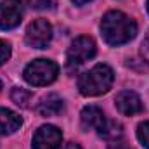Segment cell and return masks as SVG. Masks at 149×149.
I'll use <instances>...</instances> for the list:
<instances>
[{
	"label": "cell",
	"mask_w": 149,
	"mask_h": 149,
	"mask_svg": "<svg viewBox=\"0 0 149 149\" xmlns=\"http://www.w3.org/2000/svg\"><path fill=\"white\" fill-rule=\"evenodd\" d=\"M101 33L108 45L118 47L137 35V24L132 17L120 10H109L101 23Z\"/></svg>",
	"instance_id": "cell-1"
},
{
	"label": "cell",
	"mask_w": 149,
	"mask_h": 149,
	"mask_svg": "<svg viewBox=\"0 0 149 149\" xmlns=\"http://www.w3.org/2000/svg\"><path fill=\"white\" fill-rule=\"evenodd\" d=\"M10 99H12V102H16L19 108H28V106H30V101H31V92H28L26 88L16 87V88H12V92H10Z\"/></svg>",
	"instance_id": "cell-13"
},
{
	"label": "cell",
	"mask_w": 149,
	"mask_h": 149,
	"mask_svg": "<svg viewBox=\"0 0 149 149\" xmlns=\"http://www.w3.org/2000/svg\"><path fill=\"white\" fill-rule=\"evenodd\" d=\"M64 149H81V146H80V144H76V142H68Z\"/></svg>",
	"instance_id": "cell-18"
},
{
	"label": "cell",
	"mask_w": 149,
	"mask_h": 149,
	"mask_svg": "<svg viewBox=\"0 0 149 149\" xmlns=\"http://www.w3.org/2000/svg\"><path fill=\"white\" fill-rule=\"evenodd\" d=\"M26 3L31 9H38V10H45V9H54L57 5V0H26Z\"/></svg>",
	"instance_id": "cell-15"
},
{
	"label": "cell",
	"mask_w": 149,
	"mask_h": 149,
	"mask_svg": "<svg viewBox=\"0 0 149 149\" xmlns=\"http://www.w3.org/2000/svg\"><path fill=\"white\" fill-rule=\"evenodd\" d=\"M148 12H149V0H148Z\"/></svg>",
	"instance_id": "cell-21"
},
{
	"label": "cell",
	"mask_w": 149,
	"mask_h": 149,
	"mask_svg": "<svg viewBox=\"0 0 149 149\" xmlns=\"http://www.w3.org/2000/svg\"><path fill=\"white\" fill-rule=\"evenodd\" d=\"M137 139L144 148L149 149V121H144L137 127Z\"/></svg>",
	"instance_id": "cell-14"
},
{
	"label": "cell",
	"mask_w": 149,
	"mask_h": 149,
	"mask_svg": "<svg viewBox=\"0 0 149 149\" xmlns=\"http://www.w3.org/2000/svg\"><path fill=\"white\" fill-rule=\"evenodd\" d=\"M142 56H144L146 61H149V33L146 35L144 42H142Z\"/></svg>",
	"instance_id": "cell-17"
},
{
	"label": "cell",
	"mask_w": 149,
	"mask_h": 149,
	"mask_svg": "<svg viewBox=\"0 0 149 149\" xmlns=\"http://www.w3.org/2000/svg\"><path fill=\"white\" fill-rule=\"evenodd\" d=\"M37 111L42 116H57L63 111V99L57 94H49L42 99V102H38Z\"/></svg>",
	"instance_id": "cell-11"
},
{
	"label": "cell",
	"mask_w": 149,
	"mask_h": 149,
	"mask_svg": "<svg viewBox=\"0 0 149 149\" xmlns=\"http://www.w3.org/2000/svg\"><path fill=\"white\" fill-rule=\"evenodd\" d=\"M80 121H81V127L85 130H99L101 125L106 121V118H104V113H102L101 108H97V106H87V108L81 109Z\"/></svg>",
	"instance_id": "cell-9"
},
{
	"label": "cell",
	"mask_w": 149,
	"mask_h": 149,
	"mask_svg": "<svg viewBox=\"0 0 149 149\" xmlns=\"http://www.w3.org/2000/svg\"><path fill=\"white\" fill-rule=\"evenodd\" d=\"M114 144H116V149H128V148H125V146H121V144H120V141H118V142H114Z\"/></svg>",
	"instance_id": "cell-20"
},
{
	"label": "cell",
	"mask_w": 149,
	"mask_h": 149,
	"mask_svg": "<svg viewBox=\"0 0 149 149\" xmlns=\"http://www.w3.org/2000/svg\"><path fill=\"white\" fill-rule=\"evenodd\" d=\"M114 104H116L118 111L121 114H125V116H134V114H137V113H141L144 109V104H142L141 97L132 90H121L116 95Z\"/></svg>",
	"instance_id": "cell-8"
},
{
	"label": "cell",
	"mask_w": 149,
	"mask_h": 149,
	"mask_svg": "<svg viewBox=\"0 0 149 149\" xmlns=\"http://www.w3.org/2000/svg\"><path fill=\"white\" fill-rule=\"evenodd\" d=\"M0 88H2V81H0Z\"/></svg>",
	"instance_id": "cell-22"
},
{
	"label": "cell",
	"mask_w": 149,
	"mask_h": 149,
	"mask_svg": "<svg viewBox=\"0 0 149 149\" xmlns=\"http://www.w3.org/2000/svg\"><path fill=\"white\" fill-rule=\"evenodd\" d=\"M9 57H10V47H9L7 42L0 40V66H2Z\"/></svg>",
	"instance_id": "cell-16"
},
{
	"label": "cell",
	"mask_w": 149,
	"mask_h": 149,
	"mask_svg": "<svg viewBox=\"0 0 149 149\" xmlns=\"http://www.w3.org/2000/svg\"><path fill=\"white\" fill-rule=\"evenodd\" d=\"M97 132H99V135L104 141H108V142H118L121 139V135H123V127L118 121H114V120H106Z\"/></svg>",
	"instance_id": "cell-12"
},
{
	"label": "cell",
	"mask_w": 149,
	"mask_h": 149,
	"mask_svg": "<svg viewBox=\"0 0 149 149\" xmlns=\"http://www.w3.org/2000/svg\"><path fill=\"white\" fill-rule=\"evenodd\" d=\"M71 2H74L76 5H83V3H88L90 0H71Z\"/></svg>",
	"instance_id": "cell-19"
},
{
	"label": "cell",
	"mask_w": 149,
	"mask_h": 149,
	"mask_svg": "<svg viewBox=\"0 0 149 149\" xmlns=\"http://www.w3.org/2000/svg\"><path fill=\"white\" fill-rule=\"evenodd\" d=\"M23 125V120L17 113L10 111L7 108H0V135H9L19 130Z\"/></svg>",
	"instance_id": "cell-10"
},
{
	"label": "cell",
	"mask_w": 149,
	"mask_h": 149,
	"mask_svg": "<svg viewBox=\"0 0 149 149\" xmlns=\"http://www.w3.org/2000/svg\"><path fill=\"white\" fill-rule=\"evenodd\" d=\"M95 42L90 37H78L74 38L68 49V64L70 66H78L83 64L85 61L92 59L95 56Z\"/></svg>",
	"instance_id": "cell-4"
},
{
	"label": "cell",
	"mask_w": 149,
	"mask_h": 149,
	"mask_svg": "<svg viewBox=\"0 0 149 149\" xmlns=\"http://www.w3.org/2000/svg\"><path fill=\"white\" fill-rule=\"evenodd\" d=\"M59 74V66L50 59H35L24 68V80L33 87H43L52 83Z\"/></svg>",
	"instance_id": "cell-3"
},
{
	"label": "cell",
	"mask_w": 149,
	"mask_h": 149,
	"mask_svg": "<svg viewBox=\"0 0 149 149\" xmlns=\"http://www.w3.org/2000/svg\"><path fill=\"white\" fill-rule=\"evenodd\" d=\"M52 40V26L47 19L33 21L26 30V43L33 49H45Z\"/></svg>",
	"instance_id": "cell-5"
},
{
	"label": "cell",
	"mask_w": 149,
	"mask_h": 149,
	"mask_svg": "<svg viewBox=\"0 0 149 149\" xmlns=\"http://www.w3.org/2000/svg\"><path fill=\"white\" fill-rule=\"evenodd\" d=\"M113 80H114V73L111 68L108 64H97L78 78V90L81 95L87 97L102 95L111 88Z\"/></svg>",
	"instance_id": "cell-2"
},
{
	"label": "cell",
	"mask_w": 149,
	"mask_h": 149,
	"mask_svg": "<svg viewBox=\"0 0 149 149\" xmlns=\"http://www.w3.org/2000/svg\"><path fill=\"white\" fill-rule=\"evenodd\" d=\"M23 17V5L19 0H0V28L12 30L19 26Z\"/></svg>",
	"instance_id": "cell-7"
},
{
	"label": "cell",
	"mask_w": 149,
	"mask_h": 149,
	"mask_svg": "<svg viewBox=\"0 0 149 149\" xmlns=\"http://www.w3.org/2000/svg\"><path fill=\"white\" fill-rule=\"evenodd\" d=\"M63 141V134L54 125L40 127L33 135V149H59Z\"/></svg>",
	"instance_id": "cell-6"
}]
</instances>
